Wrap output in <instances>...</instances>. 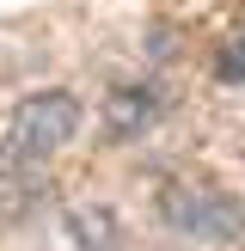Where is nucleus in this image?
I'll list each match as a JSON object with an SVG mask.
<instances>
[{"mask_svg":"<svg viewBox=\"0 0 245 251\" xmlns=\"http://www.w3.org/2000/svg\"><path fill=\"white\" fill-rule=\"evenodd\" d=\"M215 80H220V86H245V31L215 55Z\"/></svg>","mask_w":245,"mask_h":251,"instance_id":"obj_4","label":"nucleus"},{"mask_svg":"<svg viewBox=\"0 0 245 251\" xmlns=\"http://www.w3.org/2000/svg\"><path fill=\"white\" fill-rule=\"evenodd\" d=\"M166 221L202 245H233L245 233V208L227 190H166Z\"/></svg>","mask_w":245,"mask_h":251,"instance_id":"obj_2","label":"nucleus"},{"mask_svg":"<svg viewBox=\"0 0 245 251\" xmlns=\"http://www.w3.org/2000/svg\"><path fill=\"white\" fill-rule=\"evenodd\" d=\"M159 104L166 98L153 92V86H117V92L104 98V129L110 135H141L159 123Z\"/></svg>","mask_w":245,"mask_h":251,"instance_id":"obj_3","label":"nucleus"},{"mask_svg":"<svg viewBox=\"0 0 245 251\" xmlns=\"http://www.w3.org/2000/svg\"><path fill=\"white\" fill-rule=\"evenodd\" d=\"M74 129H80V98L74 92H31L6 117V159L12 166H43L61 141H74Z\"/></svg>","mask_w":245,"mask_h":251,"instance_id":"obj_1","label":"nucleus"}]
</instances>
